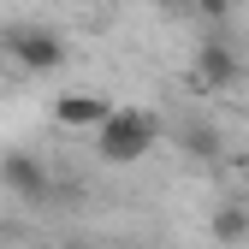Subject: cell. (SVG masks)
<instances>
[{
    "label": "cell",
    "mask_w": 249,
    "mask_h": 249,
    "mask_svg": "<svg viewBox=\"0 0 249 249\" xmlns=\"http://www.w3.org/2000/svg\"><path fill=\"white\" fill-rule=\"evenodd\" d=\"M0 184H6L12 196H24V202H42V196L53 190V172H48L42 154H30V148H6V154H0Z\"/></svg>",
    "instance_id": "obj_4"
},
{
    "label": "cell",
    "mask_w": 249,
    "mask_h": 249,
    "mask_svg": "<svg viewBox=\"0 0 249 249\" xmlns=\"http://www.w3.org/2000/svg\"><path fill=\"white\" fill-rule=\"evenodd\" d=\"M0 48H6V59L24 71V77H48L66 66V36L48 24H12L6 36H0Z\"/></svg>",
    "instance_id": "obj_2"
},
{
    "label": "cell",
    "mask_w": 249,
    "mask_h": 249,
    "mask_svg": "<svg viewBox=\"0 0 249 249\" xmlns=\"http://www.w3.org/2000/svg\"><path fill=\"white\" fill-rule=\"evenodd\" d=\"M243 231H249V213H243L237 202H226V208H213V243H226V249H231V243H237Z\"/></svg>",
    "instance_id": "obj_7"
},
{
    "label": "cell",
    "mask_w": 249,
    "mask_h": 249,
    "mask_svg": "<svg viewBox=\"0 0 249 249\" xmlns=\"http://www.w3.org/2000/svg\"><path fill=\"white\" fill-rule=\"evenodd\" d=\"M154 142H160V113H148V107H113L95 124V154L107 166H137Z\"/></svg>",
    "instance_id": "obj_1"
},
{
    "label": "cell",
    "mask_w": 249,
    "mask_h": 249,
    "mask_svg": "<svg viewBox=\"0 0 249 249\" xmlns=\"http://www.w3.org/2000/svg\"><path fill=\"white\" fill-rule=\"evenodd\" d=\"M107 113H113V101L89 95V89H66V95L53 101V124H66V131H95Z\"/></svg>",
    "instance_id": "obj_5"
},
{
    "label": "cell",
    "mask_w": 249,
    "mask_h": 249,
    "mask_svg": "<svg viewBox=\"0 0 249 249\" xmlns=\"http://www.w3.org/2000/svg\"><path fill=\"white\" fill-rule=\"evenodd\" d=\"M178 148L190 154V160H202V166H220L226 137H220V124H208V119H184L178 124Z\"/></svg>",
    "instance_id": "obj_6"
},
{
    "label": "cell",
    "mask_w": 249,
    "mask_h": 249,
    "mask_svg": "<svg viewBox=\"0 0 249 249\" xmlns=\"http://www.w3.org/2000/svg\"><path fill=\"white\" fill-rule=\"evenodd\" d=\"M190 83L202 89V95H220V89H237V83H243V59H237V48L220 36V30L196 48V59H190Z\"/></svg>",
    "instance_id": "obj_3"
},
{
    "label": "cell",
    "mask_w": 249,
    "mask_h": 249,
    "mask_svg": "<svg viewBox=\"0 0 249 249\" xmlns=\"http://www.w3.org/2000/svg\"><path fill=\"white\" fill-rule=\"evenodd\" d=\"M160 12H172V18H190V0H154Z\"/></svg>",
    "instance_id": "obj_9"
},
{
    "label": "cell",
    "mask_w": 249,
    "mask_h": 249,
    "mask_svg": "<svg viewBox=\"0 0 249 249\" xmlns=\"http://www.w3.org/2000/svg\"><path fill=\"white\" fill-rule=\"evenodd\" d=\"M231 6H237V0H190V18H202V24L220 30V24L231 18Z\"/></svg>",
    "instance_id": "obj_8"
},
{
    "label": "cell",
    "mask_w": 249,
    "mask_h": 249,
    "mask_svg": "<svg viewBox=\"0 0 249 249\" xmlns=\"http://www.w3.org/2000/svg\"><path fill=\"white\" fill-rule=\"evenodd\" d=\"M213 249H226V243H213Z\"/></svg>",
    "instance_id": "obj_10"
}]
</instances>
